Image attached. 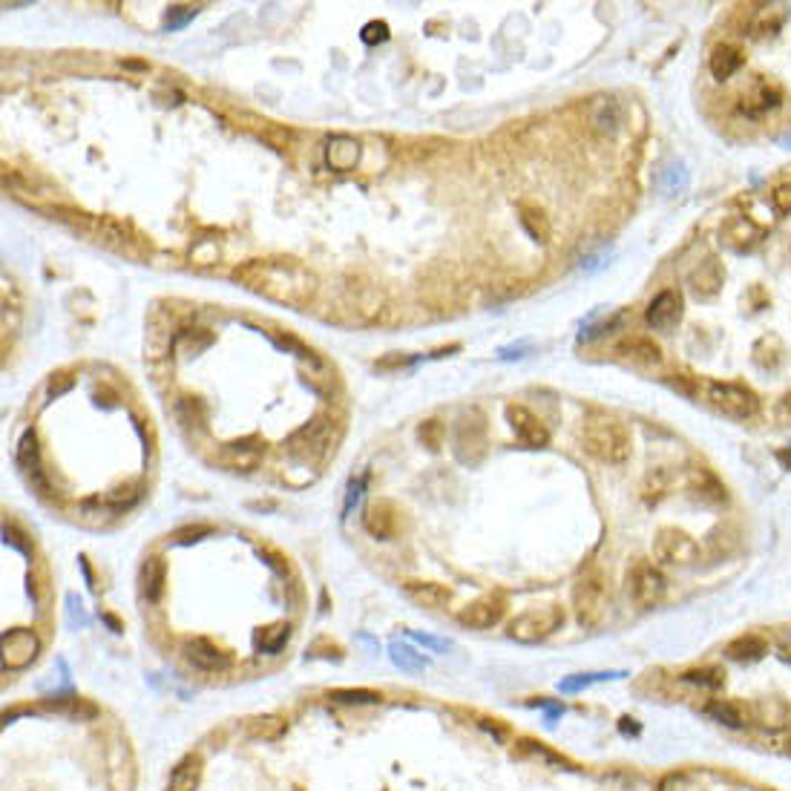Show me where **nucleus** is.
I'll list each match as a JSON object with an SVG mask.
<instances>
[{"label":"nucleus","mask_w":791,"mask_h":791,"mask_svg":"<svg viewBox=\"0 0 791 791\" xmlns=\"http://www.w3.org/2000/svg\"><path fill=\"white\" fill-rule=\"evenodd\" d=\"M705 400L710 409H717L722 418L731 420H751L760 415V397L745 383L710 380L705 383Z\"/></svg>","instance_id":"nucleus-4"},{"label":"nucleus","mask_w":791,"mask_h":791,"mask_svg":"<svg viewBox=\"0 0 791 791\" xmlns=\"http://www.w3.org/2000/svg\"><path fill=\"white\" fill-rule=\"evenodd\" d=\"M96 236L98 242H104L107 248L119 250V254L139 257L142 254V236L133 231L130 225L116 222V219H98L96 222Z\"/></svg>","instance_id":"nucleus-18"},{"label":"nucleus","mask_w":791,"mask_h":791,"mask_svg":"<svg viewBox=\"0 0 791 791\" xmlns=\"http://www.w3.org/2000/svg\"><path fill=\"white\" fill-rule=\"evenodd\" d=\"M687 487H691V495L705 503V507H722L728 501V492L722 487V480L710 472V469H694L691 478H687Z\"/></svg>","instance_id":"nucleus-22"},{"label":"nucleus","mask_w":791,"mask_h":791,"mask_svg":"<svg viewBox=\"0 0 791 791\" xmlns=\"http://www.w3.org/2000/svg\"><path fill=\"white\" fill-rule=\"evenodd\" d=\"M363 489H365V475H363V478H357V480H351V484H349V495H346V512H351L354 503L360 501Z\"/></svg>","instance_id":"nucleus-52"},{"label":"nucleus","mask_w":791,"mask_h":791,"mask_svg":"<svg viewBox=\"0 0 791 791\" xmlns=\"http://www.w3.org/2000/svg\"><path fill=\"white\" fill-rule=\"evenodd\" d=\"M518 222L521 227L526 231V236L533 239V242H541L547 245L549 242V216L544 213V208H538V204H530V202H521L518 204Z\"/></svg>","instance_id":"nucleus-27"},{"label":"nucleus","mask_w":791,"mask_h":791,"mask_svg":"<svg viewBox=\"0 0 791 791\" xmlns=\"http://www.w3.org/2000/svg\"><path fill=\"white\" fill-rule=\"evenodd\" d=\"M234 280L242 288L285 305H308L317 294L314 273L296 259H248L234 268Z\"/></svg>","instance_id":"nucleus-1"},{"label":"nucleus","mask_w":791,"mask_h":791,"mask_svg":"<svg viewBox=\"0 0 791 791\" xmlns=\"http://www.w3.org/2000/svg\"><path fill=\"white\" fill-rule=\"evenodd\" d=\"M397 507L392 501H374L369 503V507L363 510V526L365 533H369L372 538H377V541H388V538H395L397 530H400V518H397Z\"/></svg>","instance_id":"nucleus-17"},{"label":"nucleus","mask_w":791,"mask_h":791,"mask_svg":"<svg viewBox=\"0 0 791 791\" xmlns=\"http://www.w3.org/2000/svg\"><path fill=\"white\" fill-rule=\"evenodd\" d=\"M682 311H685L682 294L676 288H664L650 300L645 319H648V326L653 331H671L682 319Z\"/></svg>","instance_id":"nucleus-14"},{"label":"nucleus","mask_w":791,"mask_h":791,"mask_svg":"<svg viewBox=\"0 0 791 791\" xmlns=\"http://www.w3.org/2000/svg\"><path fill=\"white\" fill-rule=\"evenodd\" d=\"M262 455H265V443H262L257 434H250V438H242V441H231V443H225V449H222V457L219 461L227 466V469H242V472H248V469H254L259 461H262Z\"/></svg>","instance_id":"nucleus-19"},{"label":"nucleus","mask_w":791,"mask_h":791,"mask_svg":"<svg viewBox=\"0 0 791 791\" xmlns=\"http://www.w3.org/2000/svg\"><path fill=\"white\" fill-rule=\"evenodd\" d=\"M777 104H779V96L763 81H756L749 93H742V98H740V110L745 116H763V112L774 110Z\"/></svg>","instance_id":"nucleus-32"},{"label":"nucleus","mask_w":791,"mask_h":791,"mask_svg":"<svg viewBox=\"0 0 791 791\" xmlns=\"http://www.w3.org/2000/svg\"><path fill=\"white\" fill-rule=\"evenodd\" d=\"M616 676H625V673H579V676H572V680L558 682V687H561V691H564V694H572V691H581V687H587V685H593V682L616 680Z\"/></svg>","instance_id":"nucleus-41"},{"label":"nucleus","mask_w":791,"mask_h":791,"mask_svg":"<svg viewBox=\"0 0 791 791\" xmlns=\"http://www.w3.org/2000/svg\"><path fill=\"white\" fill-rule=\"evenodd\" d=\"M618 728H622V733H639V726H636L634 719H627V717L622 719V726H618Z\"/></svg>","instance_id":"nucleus-54"},{"label":"nucleus","mask_w":791,"mask_h":791,"mask_svg":"<svg viewBox=\"0 0 791 791\" xmlns=\"http://www.w3.org/2000/svg\"><path fill=\"white\" fill-rule=\"evenodd\" d=\"M653 558L662 561V564L691 567L699 561V544L685 530L662 526L657 538H653Z\"/></svg>","instance_id":"nucleus-8"},{"label":"nucleus","mask_w":791,"mask_h":791,"mask_svg":"<svg viewBox=\"0 0 791 791\" xmlns=\"http://www.w3.org/2000/svg\"><path fill=\"white\" fill-rule=\"evenodd\" d=\"M503 611H507V604H503L501 595H480L457 613V622L469 630H489L503 618Z\"/></svg>","instance_id":"nucleus-15"},{"label":"nucleus","mask_w":791,"mask_h":791,"mask_svg":"<svg viewBox=\"0 0 791 791\" xmlns=\"http://www.w3.org/2000/svg\"><path fill=\"white\" fill-rule=\"evenodd\" d=\"M388 653H392V662L397 664L400 671H406V673L426 671V659H423L420 653L411 650L409 645H403V641H392V645H388Z\"/></svg>","instance_id":"nucleus-36"},{"label":"nucleus","mask_w":791,"mask_h":791,"mask_svg":"<svg viewBox=\"0 0 791 791\" xmlns=\"http://www.w3.org/2000/svg\"><path fill=\"white\" fill-rule=\"evenodd\" d=\"M73 383H75V380H73V377L66 374V372H61V374H52V380H50V395L58 397V395H64V392H70Z\"/></svg>","instance_id":"nucleus-50"},{"label":"nucleus","mask_w":791,"mask_h":791,"mask_svg":"<svg viewBox=\"0 0 791 791\" xmlns=\"http://www.w3.org/2000/svg\"><path fill=\"white\" fill-rule=\"evenodd\" d=\"M719 236L731 250L745 254V250H751L754 245H760L763 231L751 219H745V216H733V219H728L726 225L719 227Z\"/></svg>","instance_id":"nucleus-21"},{"label":"nucleus","mask_w":791,"mask_h":791,"mask_svg":"<svg viewBox=\"0 0 791 791\" xmlns=\"http://www.w3.org/2000/svg\"><path fill=\"white\" fill-rule=\"evenodd\" d=\"M360 153H363V147L357 139H351V135L337 133L326 142V165L331 170H337V173H349V170L357 167Z\"/></svg>","instance_id":"nucleus-20"},{"label":"nucleus","mask_w":791,"mask_h":791,"mask_svg":"<svg viewBox=\"0 0 791 791\" xmlns=\"http://www.w3.org/2000/svg\"><path fill=\"white\" fill-rule=\"evenodd\" d=\"M288 639H291V625L277 622V625L262 627L254 641H257V648L262 653H280L285 645H288Z\"/></svg>","instance_id":"nucleus-35"},{"label":"nucleus","mask_w":791,"mask_h":791,"mask_svg":"<svg viewBox=\"0 0 791 791\" xmlns=\"http://www.w3.org/2000/svg\"><path fill=\"white\" fill-rule=\"evenodd\" d=\"M581 446H584V452L595 457V461L618 466L630 457V446H634V441H630V432L622 420L595 415V418L584 420Z\"/></svg>","instance_id":"nucleus-2"},{"label":"nucleus","mask_w":791,"mask_h":791,"mask_svg":"<svg viewBox=\"0 0 791 791\" xmlns=\"http://www.w3.org/2000/svg\"><path fill=\"white\" fill-rule=\"evenodd\" d=\"M742 64H745V55L740 47H733V43H717L708 58L710 75H714L717 81H728L731 75H737L742 70Z\"/></svg>","instance_id":"nucleus-24"},{"label":"nucleus","mask_w":791,"mask_h":791,"mask_svg":"<svg viewBox=\"0 0 791 791\" xmlns=\"http://www.w3.org/2000/svg\"><path fill=\"white\" fill-rule=\"evenodd\" d=\"M487 452V423L480 411H469L461 418L455 429V455L461 457L464 464H478Z\"/></svg>","instance_id":"nucleus-9"},{"label":"nucleus","mask_w":791,"mask_h":791,"mask_svg":"<svg viewBox=\"0 0 791 791\" xmlns=\"http://www.w3.org/2000/svg\"><path fill=\"white\" fill-rule=\"evenodd\" d=\"M104 618H107V625H110L112 630H119V622H116V618H112V616H104Z\"/></svg>","instance_id":"nucleus-55"},{"label":"nucleus","mask_w":791,"mask_h":791,"mask_svg":"<svg viewBox=\"0 0 791 791\" xmlns=\"http://www.w3.org/2000/svg\"><path fill=\"white\" fill-rule=\"evenodd\" d=\"M616 351L625 360L639 363V365H659L662 363V349L650 337H627L616 346Z\"/></svg>","instance_id":"nucleus-26"},{"label":"nucleus","mask_w":791,"mask_h":791,"mask_svg":"<svg viewBox=\"0 0 791 791\" xmlns=\"http://www.w3.org/2000/svg\"><path fill=\"white\" fill-rule=\"evenodd\" d=\"M783 659H786V662L791 664V648H786V650H783Z\"/></svg>","instance_id":"nucleus-56"},{"label":"nucleus","mask_w":791,"mask_h":791,"mask_svg":"<svg viewBox=\"0 0 791 791\" xmlns=\"http://www.w3.org/2000/svg\"><path fill=\"white\" fill-rule=\"evenodd\" d=\"M41 653V639L35 630H9L4 636V668L6 671H24Z\"/></svg>","instance_id":"nucleus-10"},{"label":"nucleus","mask_w":791,"mask_h":791,"mask_svg":"<svg viewBox=\"0 0 791 791\" xmlns=\"http://www.w3.org/2000/svg\"><path fill=\"white\" fill-rule=\"evenodd\" d=\"M185 659L196 671H204V673H222L231 668V653L222 650L219 645H213L204 636H193L185 641Z\"/></svg>","instance_id":"nucleus-12"},{"label":"nucleus","mask_w":791,"mask_h":791,"mask_svg":"<svg viewBox=\"0 0 791 791\" xmlns=\"http://www.w3.org/2000/svg\"><path fill=\"white\" fill-rule=\"evenodd\" d=\"M765 653H768V641H765L763 636H756V634L737 636L733 641H728V648H726V657H728V659H733V662H745V664L760 662V659L765 657Z\"/></svg>","instance_id":"nucleus-31"},{"label":"nucleus","mask_w":791,"mask_h":791,"mask_svg":"<svg viewBox=\"0 0 791 791\" xmlns=\"http://www.w3.org/2000/svg\"><path fill=\"white\" fill-rule=\"evenodd\" d=\"M360 38H363V43H369V47H374V43H383V41H388V27L383 24V20H372V24L363 27Z\"/></svg>","instance_id":"nucleus-45"},{"label":"nucleus","mask_w":791,"mask_h":791,"mask_svg":"<svg viewBox=\"0 0 791 791\" xmlns=\"http://www.w3.org/2000/svg\"><path fill=\"white\" fill-rule=\"evenodd\" d=\"M705 714L714 722H719V726L733 728V731L742 728L745 722H749V714H745L742 705L733 703V699H714V703H708Z\"/></svg>","instance_id":"nucleus-34"},{"label":"nucleus","mask_w":791,"mask_h":791,"mask_svg":"<svg viewBox=\"0 0 791 791\" xmlns=\"http://www.w3.org/2000/svg\"><path fill=\"white\" fill-rule=\"evenodd\" d=\"M285 449L300 464H317L334 449V418L331 415H317L300 426L288 441H285Z\"/></svg>","instance_id":"nucleus-3"},{"label":"nucleus","mask_w":791,"mask_h":791,"mask_svg":"<svg viewBox=\"0 0 791 791\" xmlns=\"http://www.w3.org/2000/svg\"><path fill=\"white\" fill-rule=\"evenodd\" d=\"M682 680L691 682V685H699V687H708V691H717V687L726 685V671L717 668V664H705V668L687 671Z\"/></svg>","instance_id":"nucleus-38"},{"label":"nucleus","mask_w":791,"mask_h":791,"mask_svg":"<svg viewBox=\"0 0 791 791\" xmlns=\"http://www.w3.org/2000/svg\"><path fill=\"white\" fill-rule=\"evenodd\" d=\"M561 625H564V611L558 604L533 607V611H524L512 618L507 625V636L521 641V645H535V641H544L547 636H553Z\"/></svg>","instance_id":"nucleus-5"},{"label":"nucleus","mask_w":791,"mask_h":791,"mask_svg":"<svg viewBox=\"0 0 791 791\" xmlns=\"http://www.w3.org/2000/svg\"><path fill=\"white\" fill-rule=\"evenodd\" d=\"M788 754H791V740H788Z\"/></svg>","instance_id":"nucleus-57"},{"label":"nucleus","mask_w":791,"mask_h":791,"mask_svg":"<svg viewBox=\"0 0 791 791\" xmlns=\"http://www.w3.org/2000/svg\"><path fill=\"white\" fill-rule=\"evenodd\" d=\"M625 110L613 96H595L587 104V124L595 135H616L622 127Z\"/></svg>","instance_id":"nucleus-16"},{"label":"nucleus","mask_w":791,"mask_h":791,"mask_svg":"<svg viewBox=\"0 0 791 791\" xmlns=\"http://www.w3.org/2000/svg\"><path fill=\"white\" fill-rule=\"evenodd\" d=\"M196 15H199V9H196V6H170V12H167V18H165V29H167V32H173V29L188 27Z\"/></svg>","instance_id":"nucleus-42"},{"label":"nucleus","mask_w":791,"mask_h":791,"mask_svg":"<svg viewBox=\"0 0 791 791\" xmlns=\"http://www.w3.org/2000/svg\"><path fill=\"white\" fill-rule=\"evenodd\" d=\"M15 461L27 472L32 489H38L41 495H52V487H50V480H47V475H43V466H41V446H38L35 429L24 432V438H20V443H18Z\"/></svg>","instance_id":"nucleus-13"},{"label":"nucleus","mask_w":791,"mask_h":791,"mask_svg":"<svg viewBox=\"0 0 791 791\" xmlns=\"http://www.w3.org/2000/svg\"><path fill=\"white\" fill-rule=\"evenodd\" d=\"M165 581H167V567L158 556L144 558L142 572H139V584H142V599L147 604H156L165 595Z\"/></svg>","instance_id":"nucleus-25"},{"label":"nucleus","mask_w":791,"mask_h":791,"mask_svg":"<svg viewBox=\"0 0 791 791\" xmlns=\"http://www.w3.org/2000/svg\"><path fill=\"white\" fill-rule=\"evenodd\" d=\"M173 415H176V420H179L185 429H196V432H202L204 426H208V406H204V400H202V397H193V395H181V397H176Z\"/></svg>","instance_id":"nucleus-28"},{"label":"nucleus","mask_w":791,"mask_h":791,"mask_svg":"<svg viewBox=\"0 0 791 791\" xmlns=\"http://www.w3.org/2000/svg\"><path fill=\"white\" fill-rule=\"evenodd\" d=\"M259 556L268 561V564L280 572V576H288V558H285L282 553H277V549H271V547H259Z\"/></svg>","instance_id":"nucleus-48"},{"label":"nucleus","mask_w":791,"mask_h":791,"mask_svg":"<svg viewBox=\"0 0 791 791\" xmlns=\"http://www.w3.org/2000/svg\"><path fill=\"white\" fill-rule=\"evenodd\" d=\"M403 593L409 602H415L418 607H426V611H443L452 602V590L438 581H406Z\"/></svg>","instance_id":"nucleus-23"},{"label":"nucleus","mask_w":791,"mask_h":791,"mask_svg":"<svg viewBox=\"0 0 791 791\" xmlns=\"http://www.w3.org/2000/svg\"><path fill=\"white\" fill-rule=\"evenodd\" d=\"M788 144H791V139H788Z\"/></svg>","instance_id":"nucleus-58"},{"label":"nucleus","mask_w":791,"mask_h":791,"mask_svg":"<svg viewBox=\"0 0 791 791\" xmlns=\"http://www.w3.org/2000/svg\"><path fill=\"white\" fill-rule=\"evenodd\" d=\"M142 495H144L142 484H124V487H116V489H112L104 501H107V507H110L112 512H124V510L135 507V503L142 501Z\"/></svg>","instance_id":"nucleus-37"},{"label":"nucleus","mask_w":791,"mask_h":791,"mask_svg":"<svg viewBox=\"0 0 791 791\" xmlns=\"http://www.w3.org/2000/svg\"><path fill=\"white\" fill-rule=\"evenodd\" d=\"M572 611L581 627H595L607 613V584L599 572H584L572 587Z\"/></svg>","instance_id":"nucleus-6"},{"label":"nucleus","mask_w":791,"mask_h":791,"mask_svg":"<svg viewBox=\"0 0 791 791\" xmlns=\"http://www.w3.org/2000/svg\"><path fill=\"white\" fill-rule=\"evenodd\" d=\"M199 779H202V756L188 754L185 760L173 768V774H170L165 791H196Z\"/></svg>","instance_id":"nucleus-30"},{"label":"nucleus","mask_w":791,"mask_h":791,"mask_svg":"<svg viewBox=\"0 0 791 791\" xmlns=\"http://www.w3.org/2000/svg\"><path fill=\"white\" fill-rule=\"evenodd\" d=\"M213 530L211 526H204V524H196V526H181V530H176L173 535V541H179V544H188V541H199L202 535H211Z\"/></svg>","instance_id":"nucleus-46"},{"label":"nucleus","mask_w":791,"mask_h":791,"mask_svg":"<svg viewBox=\"0 0 791 791\" xmlns=\"http://www.w3.org/2000/svg\"><path fill=\"white\" fill-rule=\"evenodd\" d=\"M627 593L636 607L650 611V607H657L664 599L668 581H664L662 570L657 564H650V561H636L627 572Z\"/></svg>","instance_id":"nucleus-7"},{"label":"nucleus","mask_w":791,"mask_h":791,"mask_svg":"<svg viewBox=\"0 0 791 791\" xmlns=\"http://www.w3.org/2000/svg\"><path fill=\"white\" fill-rule=\"evenodd\" d=\"M772 208L777 213H783V216L791 213V179L779 181V185L772 190Z\"/></svg>","instance_id":"nucleus-44"},{"label":"nucleus","mask_w":791,"mask_h":791,"mask_svg":"<svg viewBox=\"0 0 791 791\" xmlns=\"http://www.w3.org/2000/svg\"><path fill=\"white\" fill-rule=\"evenodd\" d=\"M418 438L423 441V446H429L432 452H438V449H441V443H443V429H441V423H438V420H426V423H423V426L418 429Z\"/></svg>","instance_id":"nucleus-43"},{"label":"nucleus","mask_w":791,"mask_h":791,"mask_svg":"<svg viewBox=\"0 0 791 791\" xmlns=\"http://www.w3.org/2000/svg\"><path fill=\"white\" fill-rule=\"evenodd\" d=\"M774 418L779 420V423H786V426H791V392L788 395H783L777 400V406H774Z\"/></svg>","instance_id":"nucleus-51"},{"label":"nucleus","mask_w":791,"mask_h":791,"mask_svg":"<svg viewBox=\"0 0 791 791\" xmlns=\"http://www.w3.org/2000/svg\"><path fill=\"white\" fill-rule=\"evenodd\" d=\"M507 423L515 432V438H518L526 449H541V446H547V441H549V432L541 423V418L533 415V411L521 403L507 406Z\"/></svg>","instance_id":"nucleus-11"},{"label":"nucleus","mask_w":791,"mask_h":791,"mask_svg":"<svg viewBox=\"0 0 791 791\" xmlns=\"http://www.w3.org/2000/svg\"><path fill=\"white\" fill-rule=\"evenodd\" d=\"M4 541L9 544V547H15V549H20V553H27L29 556V544H27V535L18 530L15 524H4Z\"/></svg>","instance_id":"nucleus-47"},{"label":"nucleus","mask_w":791,"mask_h":791,"mask_svg":"<svg viewBox=\"0 0 791 791\" xmlns=\"http://www.w3.org/2000/svg\"><path fill=\"white\" fill-rule=\"evenodd\" d=\"M518 754L538 756V760H541V763H549V765H567L556 751H549L544 742H535V740H521V742H518Z\"/></svg>","instance_id":"nucleus-40"},{"label":"nucleus","mask_w":791,"mask_h":791,"mask_svg":"<svg viewBox=\"0 0 791 791\" xmlns=\"http://www.w3.org/2000/svg\"><path fill=\"white\" fill-rule=\"evenodd\" d=\"M245 731L250 740H262V742H277L285 731H288V722L277 714H262V717H250L245 722Z\"/></svg>","instance_id":"nucleus-33"},{"label":"nucleus","mask_w":791,"mask_h":791,"mask_svg":"<svg viewBox=\"0 0 791 791\" xmlns=\"http://www.w3.org/2000/svg\"><path fill=\"white\" fill-rule=\"evenodd\" d=\"M328 699L342 705H374L383 696L377 691H365V687H337V691H328Z\"/></svg>","instance_id":"nucleus-39"},{"label":"nucleus","mask_w":791,"mask_h":791,"mask_svg":"<svg viewBox=\"0 0 791 791\" xmlns=\"http://www.w3.org/2000/svg\"><path fill=\"white\" fill-rule=\"evenodd\" d=\"M659 791H696V786L691 783V777H685V774H671V777L662 783Z\"/></svg>","instance_id":"nucleus-49"},{"label":"nucleus","mask_w":791,"mask_h":791,"mask_svg":"<svg viewBox=\"0 0 791 791\" xmlns=\"http://www.w3.org/2000/svg\"><path fill=\"white\" fill-rule=\"evenodd\" d=\"M411 639H418L420 645H426V648H432V650H446L449 648V641H443V639H434V636H426V634H411Z\"/></svg>","instance_id":"nucleus-53"},{"label":"nucleus","mask_w":791,"mask_h":791,"mask_svg":"<svg viewBox=\"0 0 791 791\" xmlns=\"http://www.w3.org/2000/svg\"><path fill=\"white\" fill-rule=\"evenodd\" d=\"M722 280H726V271L717 259L699 262V268L691 273V288L696 296H714L722 288Z\"/></svg>","instance_id":"nucleus-29"}]
</instances>
